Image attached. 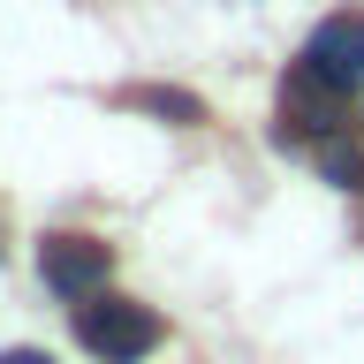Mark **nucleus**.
<instances>
[{
	"mask_svg": "<svg viewBox=\"0 0 364 364\" xmlns=\"http://www.w3.org/2000/svg\"><path fill=\"white\" fill-rule=\"evenodd\" d=\"M304 68L326 76L334 91H357L364 84V16H326L304 46Z\"/></svg>",
	"mask_w": 364,
	"mask_h": 364,
	"instance_id": "20e7f679",
	"label": "nucleus"
},
{
	"mask_svg": "<svg viewBox=\"0 0 364 364\" xmlns=\"http://www.w3.org/2000/svg\"><path fill=\"white\" fill-rule=\"evenodd\" d=\"M334 122H341V91L296 61L289 76H281V144H296V136L326 144V136H334Z\"/></svg>",
	"mask_w": 364,
	"mask_h": 364,
	"instance_id": "7ed1b4c3",
	"label": "nucleus"
},
{
	"mask_svg": "<svg viewBox=\"0 0 364 364\" xmlns=\"http://www.w3.org/2000/svg\"><path fill=\"white\" fill-rule=\"evenodd\" d=\"M76 341H84L99 364H136V357L159 349V318L144 311V304H129V296H99V304L76 311Z\"/></svg>",
	"mask_w": 364,
	"mask_h": 364,
	"instance_id": "f257e3e1",
	"label": "nucleus"
},
{
	"mask_svg": "<svg viewBox=\"0 0 364 364\" xmlns=\"http://www.w3.org/2000/svg\"><path fill=\"white\" fill-rule=\"evenodd\" d=\"M0 364H53V357H46V349H8Z\"/></svg>",
	"mask_w": 364,
	"mask_h": 364,
	"instance_id": "0eeeda50",
	"label": "nucleus"
},
{
	"mask_svg": "<svg viewBox=\"0 0 364 364\" xmlns=\"http://www.w3.org/2000/svg\"><path fill=\"white\" fill-rule=\"evenodd\" d=\"M107 243H91V235H46L38 243V273H46V289L68 296V304H91V296L107 289Z\"/></svg>",
	"mask_w": 364,
	"mask_h": 364,
	"instance_id": "f03ea898",
	"label": "nucleus"
},
{
	"mask_svg": "<svg viewBox=\"0 0 364 364\" xmlns=\"http://www.w3.org/2000/svg\"><path fill=\"white\" fill-rule=\"evenodd\" d=\"M318 175L334 182V190H364V152L349 136H326V144H318Z\"/></svg>",
	"mask_w": 364,
	"mask_h": 364,
	"instance_id": "39448f33",
	"label": "nucleus"
},
{
	"mask_svg": "<svg viewBox=\"0 0 364 364\" xmlns=\"http://www.w3.org/2000/svg\"><path fill=\"white\" fill-rule=\"evenodd\" d=\"M136 107L144 114H167V122H205V107L190 91H136Z\"/></svg>",
	"mask_w": 364,
	"mask_h": 364,
	"instance_id": "423d86ee",
	"label": "nucleus"
}]
</instances>
